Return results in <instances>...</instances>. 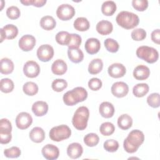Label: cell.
I'll use <instances>...</instances> for the list:
<instances>
[{"instance_id": "cell-45", "label": "cell", "mask_w": 160, "mask_h": 160, "mask_svg": "<svg viewBox=\"0 0 160 160\" xmlns=\"http://www.w3.org/2000/svg\"><path fill=\"white\" fill-rule=\"evenodd\" d=\"M132 7L138 11H144L148 7V1L147 0H132Z\"/></svg>"}, {"instance_id": "cell-46", "label": "cell", "mask_w": 160, "mask_h": 160, "mask_svg": "<svg viewBox=\"0 0 160 160\" xmlns=\"http://www.w3.org/2000/svg\"><path fill=\"white\" fill-rule=\"evenodd\" d=\"M11 122L6 118H2L0 121V132H11Z\"/></svg>"}, {"instance_id": "cell-43", "label": "cell", "mask_w": 160, "mask_h": 160, "mask_svg": "<svg viewBox=\"0 0 160 160\" xmlns=\"http://www.w3.org/2000/svg\"><path fill=\"white\" fill-rule=\"evenodd\" d=\"M82 42L81 37L78 34H71V39L68 44V48H79Z\"/></svg>"}, {"instance_id": "cell-2", "label": "cell", "mask_w": 160, "mask_h": 160, "mask_svg": "<svg viewBox=\"0 0 160 160\" xmlns=\"http://www.w3.org/2000/svg\"><path fill=\"white\" fill-rule=\"evenodd\" d=\"M88 97L87 91L82 87H76L67 91L62 97L64 104L67 106H74L79 102H82Z\"/></svg>"}, {"instance_id": "cell-38", "label": "cell", "mask_w": 160, "mask_h": 160, "mask_svg": "<svg viewBox=\"0 0 160 160\" xmlns=\"http://www.w3.org/2000/svg\"><path fill=\"white\" fill-rule=\"evenodd\" d=\"M104 44L106 49L110 52H116L119 48L118 42L112 38H107Z\"/></svg>"}, {"instance_id": "cell-20", "label": "cell", "mask_w": 160, "mask_h": 160, "mask_svg": "<svg viewBox=\"0 0 160 160\" xmlns=\"http://www.w3.org/2000/svg\"><path fill=\"white\" fill-rule=\"evenodd\" d=\"M32 111L36 116H42L48 111V104L45 101H36L32 106Z\"/></svg>"}, {"instance_id": "cell-50", "label": "cell", "mask_w": 160, "mask_h": 160, "mask_svg": "<svg viewBox=\"0 0 160 160\" xmlns=\"http://www.w3.org/2000/svg\"><path fill=\"white\" fill-rule=\"evenodd\" d=\"M151 39L156 44H159L160 43V30H159V29H155L151 32Z\"/></svg>"}, {"instance_id": "cell-35", "label": "cell", "mask_w": 160, "mask_h": 160, "mask_svg": "<svg viewBox=\"0 0 160 160\" xmlns=\"http://www.w3.org/2000/svg\"><path fill=\"white\" fill-rule=\"evenodd\" d=\"M1 91L4 93H9L12 91L14 85L13 81L9 78H3L0 82Z\"/></svg>"}, {"instance_id": "cell-31", "label": "cell", "mask_w": 160, "mask_h": 160, "mask_svg": "<svg viewBox=\"0 0 160 160\" xmlns=\"http://www.w3.org/2000/svg\"><path fill=\"white\" fill-rule=\"evenodd\" d=\"M149 86L146 83H139L132 88V93L137 98H142L149 92Z\"/></svg>"}, {"instance_id": "cell-12", "label": "cell", "mask_w": 160, "mask_h": 160, "mask_svg": "<svg viewBox=\"0 0 160 160\" xmlns=\"http://www.w3.org/2000/svg\"><path fill=\"white\" fill-rule=\"evenodd\" d=\"M18 44L21 50L26 52L29 51L34 48L36 44V39L32 35L26 34L20 38Z\"/></svg>"}, {"instance_id": "cell-7", "label": "cell", "mask_w": 160, "mask_h": 160, "mask_svg": "<svg viewBox=\"0 0 160 160\" xmlns=\"http://www.w3.org/2000/svg\"><path fill=\"white\" fill-rule=\"evenodd\" d=\"M58 18L62 21H68L72 19L75 15V9L69 4H62L56 10Z\"/></svg>"}, {"instance_id": "cell-39", "label": "cell", "mask_w": 160, "mask_h": 160, "mask_svg": "<svg viewBox=\"0 0 160 160\" xmlns=\"http://www.w3.org/2000/svg\"><path fill=\"white\" fill-rule=\"evenodd\" d=\"M147 102L149 106L153 108H159L160 105L159 94L157 92L151 94L147 98Z\"/></svg>"}, {"instance_id": "cell-40", "label": "cell", "mask_w": 160, "mask_h": 160, "mask_svg": "<svg viewBox=\"0 0 160 160\" xmlns=\"http://www.w3.org/2000/svg\"><path fill=\"white\" fill-rule=\"evenodd\" d=\"M104 149L110 152H116L119 148V143L114 139H108L104 142Z\"/></svg>"}, {"instance_id": "cell-1", "label": "cell", "mask_w": 160, "mask_h": 160, "mask_svg": "<svg viewBox=\"0 0 160 160\" xmlns=\"http://www.w3.org/2000/svg\"><path fill=\"white\" fill-rule=\"evenodd\" d=\"M144 133L138 129L131 131L123 142V148L128 153L136 152L141 145L144 142Z\"/></svg>"}, {"instance_id": "cell-17", "label": "cell", "mask_w": 160, "mask_h": 160, "mask_svg": "<svg viewBox=\"0 0 160 160\" xmlns=\"http://www.w3.org/2000/svg\"><path fill=\"white\" fill-rule=\"evenodd\" d=\"M114 108L112 103L104 101L101 103L99 107V112L102 117L105 118H110L114 114Z\"/></svg>"}, {"instance_id": "cell-5", "label": "cell", "mask_w": 160, "mask_h": 160, "mask_svg": "<svg viewBox=\"0 0 160 160\" xmlns=\"http://www.w3.org/2000/svg\"><path fill=\"white\" fill-rule=\"evenodd\" d=\"M137 56L145 61L148 63L152 64L156 62L159 58L158 51L152 47L148 46H142L136 50Z\"/></svg>"}, {"instance_id": "cell-30", "label": "cell", "mask_w": 160, "mask_h": 160, "mask_svg": "<svg viewBox=\"0 0 160 160\" xmlns=\"http://www.w3.org/2000/svg\"><path fill=\"white\" fill-rule=\"evenodd\" d=\"M5 35V38L8 39H12L15 38L18 34V28L12 24L5 25L2 28Z\"/></svg>"}, {"instance_id": "cell-36", "label": "cell", "mask_w": 160, "mask_h": 160, "mask_svg": "<svg viewBox=\"0 0 160 160\" xmlns=\"http://www.w3.org/2000/svg\"><path fill=\"white\" fill-rule=\"evenodd\" d=\"M100 132L106 136H108L114 133L115 127L114 124L110 122H105L101 124L99 128Z\"/></svg>"}, {"instance_id": "cell-18", "label": "cell", "mask_w": 160, "mask_h": 160, "mask_svg": "<svg viewBox=\"0 0 160 160\" xmlns=\"http://www.w3.org/2000/svg\"><path fill=\"white\" fill-rule=\"evenodd\" d=\"M150 70L145 65H138L133 71V76L137 80H145L149 78Z\"/></svg>"}, {"instance_id": "cell-23", "label": "cell", "mask_w": 160, "mask_h": 160, "mask_svg": "<svg viewBox=\"0 0 160 160\" xmlns=\"http://www.w3.org/2000/svg\"><path fill=\"white\" fill-rule=\"evenodd\" d=\"M68 55L69 59L74 63H79L84 59L83 52L79 48H68Z\"/></svg>"}, {"instance_id": "cell-16", "label": "cell", "mask_w": 160, "mask_h": 160, "mask_svg": "<svg viewBox=\"0 0 160 160\" xmlns=\"http://www.w3.org/2000/svg\"><path fill=\"white\" fill-rule=\"evenodd\" d=\"M83 152L82 146L78 142H72L67 148V154L71 159H78Z\"/></svg>"}, {"instance_id": "cell-25", "label": "cell", "mask_w": 160, "mask_h": 160, "mask_svg": "<svg viewBox=\"0 0 160 160\" xmlns=\"http://www.w3.org/2000/svg\"><path fill=\"white\" fill-rule=\"evenodd\" d=\"M132 119L129 115L127 114H123L121 115L118 119V125L121 129L127 130L132 126Z\"/></svg>"}, {"instance_id": "cell-8", "label": "cell", "mask_w": 160, "mask_h": 160, "mask_svg": "<svg viewBox=\"0 0 160 160\" xmlns=\"http://www.w3.org/2000/svg\"><path fill=\"white\" fill-rule=\"evenodd\" d=\"M54 56V49L49 44H42L37 50V56L42 62L50 61Z\"/></svg>"}, {"instance_id": "cell-14", "label": "cell", "mask_w": 160, "mask_h": 160, "mask_svg": "<svg viewBox=\"0 0 160 160\" xmlns=\"http://www.w3.org/2000/svg\"><path fill=\"white\" fill-rule=\"evenodd\" d=\"M108 72L109 75L113 78H119L123 77L126 72L125 66L121 63H113L108 67Z\"/></svg>"}, {"instance_id": "cell-15", "label": "cell", "mask_w": 160, "mask_h": 160, "mask_svg": "<svg viewBox=\"0 0 160 160\" xmlns=\"http://www.w3.org/2000/svg\"><path fill=\"white\" fill-rule=\"evenodd\" d=\"M84 48L86 52L89 54H96L101 48L100 41L97 38H89L85 42Z\"/></svg>"}, {"instance_id": "cell-42", "label": "cell", "mask_w": 160, "mask_h": 160, "mask_svg": "<svg viewBox=\"0 0 160 160\" xmlns=\"http://www.w3.org/2000/svg\"><path fill=\"white\" fill-rule=\"evenodd\" d=\"M21 150L18 147L12 146L10 148L6 149L4 151V154L8 158H16L21 155Z\"/></svg>"}, {"instance_id": "cell-48", "label": "cell", "mask_w": 160, "mask_h": 160, "mask_svg": "<svg viewBox=\"0 0 160 160\" xmlns=\"http://www.w3.org/2000/svg\"><path fill=\"white\" fill-rule=\"evenodd\" d=\"M20 2L24 6L32 5L34 6L40 8L42 7L46 3L47 1L46 0H21L20 1Z\"/></svg>"}, {"instance_id": "cell-11", "label": "cell", "mask_w": 160, "mask_h": 160, "mask_svg": "<svg viewBox=\"0 0 160 160\" xmlns=\"http://www.w3.org/2000/svg\"><path fill=\"white\" fill-rule=\"evenodd\" d=\"M111 93L116 97L121 98L126 96L129 92L128 85L124 82L119 81L114 82L111 88Z\"/></svg>"}, {"instance_id": "cell-24", "label": "cell", "mask_w": 160, "mask_h": 160, "mask_svg": "<svg viewBox=\"0 0 160 160\" xmlns=\"http://www.w3.org/2000/svg\"><path fill=\"white\" fill-rule=\"evenodd\" d=\"M1 73L3 74H11L14 70V63L9 58H4L1 59L0 62Z\"/></svg>"}, {"instance_id": "cell-21", "label": "cell", "mask_w": 160, "mask_h": 160, "mask_svg": "<svg viewBox=\"0 0 160 160\" xmlns=\"http://www.w3.org/2000/svg\"><path fill=\"white\" fill-rule=\"evenodd\" d=\"M68 66L66 63L62 59L55 60L51 66L52 72L55 75L61 76L67 71Z\"/></svg>"}, {"instance_id": "cell-34", "label": "cell", "mask_w": 160, "mask_h": 160, "mask_svg": "<svg viewBox=\"0 0 160 160\" xmlns=\"http://www.w3.org/2000/svg\"><path fill=\"white\" fill-rule=\"evenodd\" d=\"M99 141V136L93 132L87 134L84 137V144L89 147H94L96 146Z\"/></svg>"}, {"instance_id": "cell-6", "label": "cell", "mask_w": 160, "mask_h": 160, "mask_svg": "<svg viewBox=\"0 0 160 160\" xmlns=\"http://www.w3.org/2000/svg\"><path fill=\"white\" fill-rule=\"evenodd\" d=\"M71 135V130L65 124L52 128L49 132V136L52 141L59 142L68 139Z\"/></svg>"}, {"instance_id": "cell-29", "label": "cell", "mask_w": 160, "mask_h": 160, "mask_svg": "<svg viewBox=\"0 0 160 160\" xmlns=\"http://www.w3.org/2000/svg\"><path fill=\"white\" fill-rule=\"evenodd\" d=\"M74 28L79 31H86L89 29L90 24L87 18L79 17L74 21Z\"/></svg>"}, {"instance_id": "cell-44", "label": "cell", "mask_w": 160, "mask_h": 160, "mask_svg": "<svg viewBox=\"0 0 160 160\" xmlns=\"http://www.w3.org/2000/svg\"><path fill=\"white\" fill-rule=\"evenodd\" d=\"M6 15L10 19H16L20 16L21 12L17 6H11L7 9Z\"/></svg>"}, {"instance_id": "cell-4", "label": "cell", "mask_w": 160, "mask_h": 160, "mask_svg": "<svg viewBox=\"0 0 160 160\" xmlns=\"http://www.w3.org/2000/svg\"><path fill=\"white\" fill-rule=\"evenodd\" d=\"M89 117V111L87 107L81 106L75 111L72 119L73 126L78 130H84L86 128Z\"/></svg>"}, {"instance_id": "cell-26", "label": "cell", "mask_w": 160, "mask_h": 160, "mask_svg": "<svg viewBox=\"0 0 160 160\" xmlns=\"http://www.w3.org/2000/svg\"><path fill=\"white\" fill-rule=\"evenodd\" d=\"M56 20L52 16H43L40 20L41 27L46 31H50L56 27Z\"/></svg>"}, {"instance_id": "cell-41", "label": "cell", "mask_w": 160, "mask_h": 160, "mask_svg": "<svg viewBox=\"0 0 160 160\" xmlns=\"http://www.w3.org/2000/svg\"><path fill=\"white\" fill-rule=\"evenodd\" d=\"M131 38L133 40L136 41H142L146 37V32L142 28H137L131 32Z\"/></svg>"}, {"instance_id": "cell-9", "label": "cell", "mask_w": 160, "mask_h": 160, "mask_svg": "<svg viewBox=\"0 0 160 160\" xmlns=\"http://www.w3.org/2000/svg\"><path fill=\"white\" fill-rule=\"evenodd\" d=\"M23 72L28 78H36L40 72V67L36 61H28L23 66Z\"/></svg>"}, {"instance_id": "cell-3", "label": "cell", "mask_w": 160, "mask_h": 160, "mask_svg": "<svg viewBox=\"0 0 160 160\" xmlns=\"http://www.w3.org/2000/svg\"><path fill=\"white\" fill-rule=\"evenodd\" d=\"M116 21L119 26L126 29L136 27L139 22V19L137 14L127 11L119 12L116 18Z\"/></svg>"}, {"instance_id": "cell-27", "label": "cell", "mask_w": 160, "mask_h": 160, "mask_svg": "<svg viewBox=\"0 0 160 160\" xmlns=\"http://www.w3.org/2000/svg\"><path fill=\"white\" fill-rule=\"evenodd\" d=\"M103 68V62L101 59L96 58L92 59L88 66V72L91 74H97L99 73Z\"/></svg>"}, {"instance_id": "cell-32", "label": "cell", "mask_w": 160, "mask_h": 160, "mask_svg": "<svg viewBox=\"0 0 160 160\" xmlns=\"http://www.w3.org/2000/svg\"><path fill=\"white\" fill-rule=\"evenodd\" d=\"M23 92L28 96H34L38 92V86L34 82H27L22 87Z\"/></svg>"}, {"instance_id": "cell-33", "label": "cell", "mask_w": 160, "mask_h": 160, "mask_svg": "<svg viewBox=\"0 0 160 160\" xmlns=\"http://www.w3.org/2000/svg\"><path fill=\"white\" fill-rule=\"evenodd\" d=\"M71 39V34L67 31H59L56 35V41L60 45L68 46Z\"/></svg>"}, {"instance_id": "cell-22", "label": "cell", "mask_w": 160, "mask_h": 160, "mask_svg": "<svg viewBox=\"0 0 160 160\" xmlns=\"http://www.w3.org/2000/svg\"><path fill=\"white\" fill-rule=\"evenodd\" d=\"M29 138L36 143L42 142L45 139V132L40 127H34L29 132Z\"/></svg>"}, {"instance_id": "cell-10", "label": "cell", "mask_w": 160, "mask_h": 160, "mask_svg": "<svg viewBox=\"0 0 160 160\" xmlns=\"http://www.w3.org/2000/svg\"><path fill=\"white\" fill-rule=\"evenodd\" d=\"M32 122V118L30 114L26 112H21L16 118V124L19 129L28 128Z\"/></svg>"}, {"instance_id": "cell-47", "label": "cell", "mask_w": 160, "mask_h": 160, "mask_svg": "<svg viewBox=\"0 0 160 160\" xmlns=\"http://www.w3.org/2000/svg\"><path fill=\"white\" fill-rule=\"evenodd\" d=\"M102 81L97 78H91L88 81V87L92 91H98L102 87Z\"/></svg>"}, {"instance_id": "cell-37", "label": "cell", "mask_w": 160, "mask_h": 160, "mask_svg": "<svg viewBox=\"0 0 160 160\" xmlns=\"http://www.w3.org/2000/svg\"><path fill=\"white\" fill-rule=\"evenodd\" d=\"M68 86V82L66 80L63 79H54L52 84V89L56 92H61Z\"/></svg>"}, {"instance_id": "cell-49", "label": "cell", "mask_w": 160, "mask_h": 160, "mask_svg": "<svg viewBox=\"0 0 160 160\" xmlns=\"http://www.w3.org/2000/svg\"><path fill=\"white\" fill-rule=\"evenodd\" d=\"M12 138L11 132H0V142L2 144L9 143Z\"/></svg>"}, {"instance_id": "cell-19", "label": "cell", "mask_w": 160, "mask_h": 160, "mask_svg": "<svg viewBox=\"0 0 160 160\" xmlns=\"http://www.w3.org/2000/svg\"><path fill=\"white\" fill-rule=\"evenodd\" d=\"M97 32L101 35H108L112 32L113 26L112 22L106 20H101L98 22L96 26Z\"/></svg>"}, {"instance_id": "cell-13", "label": "cell", "mask_w": 160, "mask_h": 160, "mask_svg": "<svg viewBox=\"0 0 160 160\" xmlns=\"http://www.w3.org/2000/svg\"><path fill=\"white\" fill-rule=\"evenodd\" d=\"M43 157L48 160H54L58 158L59 150L57 146L51 144L45 145L41 150Z\"/></svg>"}, {"instance_id": "cell-28", "label": "cell", "mask_w": 160, "mask_h": 160, "mask_svg": "<svg viewBox=\"0 0 160 160\" xmlns=\"http://www.w3.org/2000/svg\"><path fill=\"white\" fill-rule=\"evenodd\" d=\"M116 4L112 1H104L101 6V11L105 16H112L116 11Z\"/></svg>"}]
</instances>
